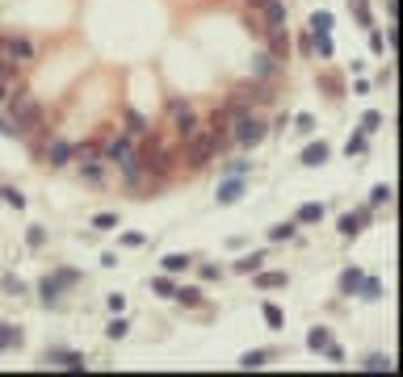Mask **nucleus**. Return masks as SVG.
I'll use <instances>...</instances> for the list:
<instances>
[{
    "instance_id": "nucleus-28",
    "label": "nucleus",
    "mask_w": 403,
    "mask_h": 377,
    "mask_svg": "<svg viewBox=\"0 0 403 377\" xmlns=\"http://www.w3.org/2000/svg\"><path fill=\"white\" fill-rule=\"evenodd\" d=\"M160 264H164V273H185L189 269V256H164Z\"/></svg>"
},
{
    "instance_id": "nucleus-20",
    "label": "nucleus",
    "mask_w": 403,
    "mask_h": 377,
    "mask_svg": "<svg viewBox=\"0 0 403 377\" xmlns=\"http://www.w3.org/2000/svg\"><path fill=\"white\" fill-rule=\"evenodd\" d=\"M261 264H265V256H261V252H252V256H244V260L235 264V273H244V277H252V273H257Z\"/></svg>"
},
{
    "instance_id": "nucleus-32",
    "label": "nucleus",
    "mask_w": 403,
    "mask_h": 377,
    "mask_svg": "<svg viewBox=\"0 0 403 377\" xmlns=\"http://www.w3.org/2000/svg\"><path fill=\"white\" fill-rule=\"evenodd\" d=\"M378 126H383V113H374V109H370V113L362 118V134H374Z\"/></svg>"
},
{
    "instance_id": "nucleus-17",
    "label": "nucleus",
    "mask_w": 403,
    "mask_h": 377,
    "mask_svg": "<svg viewBox=\"0 0 403 377\" xmlns=\"http://www.w3.org/2000/svg\"><path fill=\"white\" fill-rule=\"evenodd\" d=\"M324 159H328V143H311V147L303 151V164H307V168H320Z\"/></svg>"
},
{
    "instance_id": "nucleus-15",
    "label": "nucleus",
    "mask_w": 403,
    "mask_h": 377,
    "mask_svg": "<svg viewBox=\"0 0 403 377\" xmlns=\"http://www.w3.org/2000/svg\"><path fill=\"white\" fill-rule=\"evenodd\" d=\"M122 134H126V138H143V134H147V118L130 109V113H126V122H122Z\"/></svg>"
},
{
    "instance_id": "nucleus-7",
    "label": "nucleus",
    "mask_w": 403,
    "mask_h": 377,
    "mask_svg": "<svg viewBox=\"0 0 403 377\" xmlns=\"http://www.w3.org/2000/svg\"><path fill=\"white\" fill-rule=\"evenodd\" d=\"M172 118H177V138H181V143H185V138H193V134L202 130V118H198L189 105H185V109H177Z\"/></svg>"
},
{
    "instance_id": "nucleus-42",
    "label": "nucleus",
    "mask_w": 403,
    "mask_h": 377,
    "mask_svg": "<svg viewBox=\"0 0 403 377\" xmlns=\"http://www.w3.org/2000/svg\"><path fill=\"white\" fill-rule=\"evenodd\" d=\"M265 323H269V327H282V311L269 306V302H265Z\"/></svg>"
},
{
    "instance_id": "nucleus-36",
    "label": "nucleus",
    "mask_w": 403,
    "mask_h": 377,
    "mask_svg": "<svg viewBox=\"0 0 403 377\" xmlns=\"http://www.w3.org/2000/svg\"><path fill=\"white\" fill-rule=\"evenodd\" d=\"M177 302H185V306H202V294H198V290H177Z\"/></svg>"
},
{
    "instance_id": "nucleus-24",
    "label": "nucleus",
    "mask_w": 403,
    "mask_h": 377,
    "mask_svg": "<svg viewBox=\"0 0 403 377\" xmlns=\"http://www.w3.org/2000/svg\"><path fill=\"white\" fill-rule=\"evenodd\" d=\"M55 365H63V369H84V357H80V353H55Z\"/></svg>"
},
{
    "instance_id": "nucleus-11",
    "label": "nucleus",
    "mask_w": 403,
    "mask_h": 377,
    "mask_svg": "<svg viewBox=\"0 0 403 377\" xmlns=\"http://www.w3.org/2000/svg\"><path fill=\"white\" fill-rule=\"evenodd\" d=\"M265 38H269V55H273V59H286V50H290L286 25H273V29H265Z\"/></svg>"
},
{
    "instance_id": "nucleus-10",
    "label": "nucleus",
    "mask_w": 403,
    "mask_h": 377,
    "mask_svg": "<svg viewBox=\"0 0 403 377\" xmlns=\"http://www.w3.org/2000/svg\"><path fill=\"white\" fill-rule=\"evenodd\" d=\"M370 218H374V210H370V206H366V210H357V214H349V218H341V235H345V239H353L362 227H370Z\"/></svg>"
},
{
    "instance_id": "nucleus-3",
    "label": "nucleus",
    "mask_w": 403,
    "mask_h": 377,
    "mask_svg": "<svg viewBox=\"0 0 403 377\" xmlns=\"http://www.w3.org/2000/svg\"><path fill=\"white\" fill-rule=\"evenodd\" d=\"M265 134H269V126H265V122H261V118H257V113L248 109V113H240V118L231 122V134H227V143H231V147H244V151H248V147H257V143H261Z\"/></svg>"
},
{
    "instance_id": "nucleus-25",
    "label": "nucleus",
    "mask_w": 403,
    "mask_h": 377,
    "mask_svg": "<svg viewBox=\"0 0 403 377\" xmlns=\"http://www.w3.org/2000/svg\"><path fill=\"white\" fill-rule=\"evenodd\" d=\"M349 8H353V17H357V21H362L366 29L374 25V17H370V4H366V0H349Z\"/></svg>"
},
{
    "instance_id": "nucleus-5",
    "label": "nucleus",
    "mask_w": 403,
    "mask_h": 377,
    "mask_svg": "<svg viewBox=\"0 0 403 377\" xmlns=\"http://www.w3.org/2000/svg\"><path fill=\"white\" fill-rule=\"evenodd\" d=\"M0 55H4L13 67H29L38 50H34V42H29V38H4V42H0Z\"/></svg>"
},
{
    "instance_id": "nucleus-35",
    "label": "nucleus",
    "mask_w": 403,
    "mask_h": 377,
    "mask_svg": "<svg viewBox=\"0 0 403 377\" xmlns=\"http://www.w3.org/2000/svg\"><path fill=\"white\" fill-rule=\"evenodd\" d=\"M93 227H97V231H114V227H118V214H97Z\"/></svg>"
},
{
    "instance_id": "nucleus-1",
    "label": "nucleus",
    "mask_w": 403,
    "mask_h": 377,
    "mask_svg": "<svg viewBox=\"0 0 403 377\" xmlns=\"http://www.w3.org/2000/svg\"><path fill=\"white\" fill-rule=\"evenodd\" d=\"M135 155H139V164L147 168V176H151L156 185H160V180H168V176L177 172V151H172V147H164V138H160V134H151V130L139 138Z\"/></svg>"
},
{
    "instance_id": "nucleus-33",
    "label": "nucleus",
    "mask_w": 403,
    "mask_h": 377,
    "mask_svg": "<svg viewBox=\"0 0 403 377\" xmlns=\"http://www.w3.org/2000/svg\"><path fill=\"white\" fill-rule=\"evenodd\" d=\"M324 218V206H303L299 210V222H320Z\"/></svg>"
},
{
    "instance_id": "nucleus-14",
    "label": "nucleus",
    "mask_w": 403,
    "mask_h": 377,
    "mask_svg": "<svg viewBox=\"0 0 403 377\" xmlns=\"http://www.w3.org/2000/svg\"><path fill=\"white\" fill-rule=\"evenodd\" d=\"M76 164H80V176L88 185H105V164L101 159H76Z\"/></svg>"
},
{
    "instance_id": "nucleus-21",
    "label": "nucleus",
    "mask_w": 403,
    "mask_h": 377,
    "mask_svg": "<svg viewBox=\"0 0 403 377\" xmlns=\"http://www.w3.org/2000/svg\"><path fill=\"white\" fill-rule=\"evenodd\" d=\"M357 294H362V298H383V281H378V277H362Z\"/></svg>"
},
{
    "instance_id": "nucleus-27",
    "label": "nucleus",
    "mask_w": 403,
    "mask_h": 377,
    "mask_svg": "<svg viewBox=\"0 0 403 377\" xmlns=\"http://www.w3.org/2000/svg\"><path fill=\"white\" fill-rule=\"evenodd\" d=\"M0 197H4V201H8L13 210H25V197H21V189H13V185H4V189H0Z\"/></svg>"
},
{
    "instance_id": "nucleus-19",
    "label": "nucleus",
    "mask_w": 403,
    "mask_h": 377,
    "mask_svg": "<svg viewBox=\"0 0 403 377\" xmlns=\"http://www.w3.org/2000/svg\"><path fill=\"white\" fill-rule=\"evenodd\" d=\"M286 281H290L286 273H261V269H257V285H261V290H282Z\"/></svg>"
},
{
    "instance_id": "nucleus-13",
    "label": "nucleus",
    "mask_w": 403,
    "mask_h": 377,
    "mask_svg": "<svg viewBox=\"0 0 403 377\" xmlns=\"http://www.w3.org/2000/svg\"><path fill=\"white\" fill-rule=\"evenodd\" d=\"M13 88H17V67L0 55V101H8V97H13Z\"/></svg>"
},
{
    "instance_id": "nucleus-2",
    "label": "nucleus",
    "mask_w": 403,
    "mask_h": 377,
    "mask_svg": "<svg viewBox=\"0 0 403 377\" xmlns=\"http://www.w3.org/2000/svg\"><path fill=\"white\" fill-rule=\"evenodd\" d=\"M223 147H227L223 138H214L210 130H198L193 138H185V168H189V172H202V168H206Z\"/></svg>"
},
{
    "instance_id": "nucleus-29",
    "label": "nucleus",
    "mask_w": 403,
    "mask_h": 377,
    "mask_svg": "<svg viewBox=\"0 0 403 377\" xmlns=\"http://www.w3.org/2000/svg\"><path fill=\"white\" fill-rule=\"evenodd\" d=\"M21 344V336H17V327H8V323H0V348H17Z\"/></svg>"
},
{
    "instance_id": "nucleus-30",
    "label": "nucleus",
    "mask_w": 403,
    "mask_h": 377,
    "mask_svg": "<svg viewBox=\"0 0 403 377\" xmlns=\"http://www.w3.org/2000/svg\"><path fill=\"white\" fill-rule=\"evenodd\" d=\"M357 285H362V273H357V269H349V273L341 277V290H345V294H357Z\"/></svg>"
},
{
    "instance_id": "nucleus-44",
    "label": "nucleus",
    "mask_w": 403,
    "mask_h": 377,
    "mask_svg": "<svg viewBox=\"0 0 403 377\" xmlns=\"http://www.w3.org/2000/svg\"><path fill=\"white\" fill-rule=\"evenodd\" d=\"M244 4H248V8H261V4H269V0H244Z\"/></svg>"
},
{
    "instance_id": "nucleus-38",
    "label": "nucleus",
    "mask_w": 403,
    "mask_h": 377,
    "mask_svg": "<svg viewBox=\"0 0 403 377\" xmlns=\"http://www.w3.org/2000/svg\"><path fill=\"white\" fill-rule=\"evenodd\" d=\"M387 201H391V185H378L374 197H370V206H387Z\"/></svg>"
},
{
    "instance_id": "nucleus-18",
    "label": "nucleus",
    "mask_w": 403,
    "mask_h": 377,
    "mask_svg": "<svg viewBox=\"0 0 403 377\" xmlns=\"http://www.w3.org/2000/svg\"><path fill=\"white\" fill-rule=\"evenodd\" d=\"M240 193H244V185H240V180H223V189H219V206L240 201Z\"/></svg>"
},
{
    "instance_id": "nucleus-8",
    "label": "nucleus",
    "mask_w": 403,
    "mask_h": 377,
    "mask_svg": "<svg viewBox=\"0 0 403 377\" xmlns=\"http://www.w3.org/2000/svg\"><path fill=\"white\" fill-rule=\"evenodd\" d=\"M231 122H235V118H231V109H227V105H219V109L210 113V122H206L202 130H210L214 138H223V143H227V134H231Z\"/></svg>"
},
{
    "instance_id": "nucleus-9",
    "label": "nucleus",
    "mask_w": 403,
    "mask_h": 377,
    "mask_svg": "<svg viewBox=\"0 0 403 377\" xmlns=\"http://www.w3.org/2000/svg\"><path fill=\"white\" fill-rule=\"evenodd\" d=\"M46 164H55V168H67V164H76V143H50V151H46Z\"/></svg>"
},
{
    "instance_id": "nucleus-31",
    "label": "nucleus",
    "mask_w": 403,
    "mask_h": 377,
    "mask_svg": "<svg viewBox=\"0 0 403 377\" xmlns=\"http://www.w3.org/2000/svg\"><path fill=\"white\" fill-rule=\"evenodd\" d=\"M328 340H332V336H328V327H315V332L307 336V344H311L315 353H324V344H328Z\"/></svg>"
},
{
    "instance_id": "nucleus-12",
    "label": "nucleus",
    "mask_w": 403,
    "mask_h": 377,
    "mask_svg": "<svg viewBox=\"0 0 403 377\" xmlns=\"http://www.w3.org/2000/svg\"><path fill=\"white\" fill-rule=\"evenodd\" d=\"M261 17H265V29L286 25V0H269V4H261Z\"/></svg>"
},
{
    "instance_id": "nucleus-23",
    "label": "nucleus",
    "mask_w": 403,
    "mask_h": 377,
    "mask_svg": "<svg viewBox=\"0 0 403 377\" xmlns=\"http://www.w3.org/2000/svg\"><path fill=\"white\" fill-rule=\"evenodd\" d=\"M151 290H156L160 298H177V281H172V277H156V281H151Z\"/></svg>"
},
{
    "instance_id": "nucleus-16",
    "label": "nucleus",
    "mask_w": 403,
    "mask_h": 377,
    "mask_svg": "<svg viewBox=\"0 0 403 377\" xmlns=\"http://www.w3.org/2000/svg\"><path fill=\"white\" fill-rule=\"evenodd\" d=\"M278 67H282V59H273V55H257V80L278 76Z\"/></svg>"
},
{
    "instance_id": "nucleus-6",
    "label": "nucleus",
    "mask_w": 403,
    "mask_h": 377,
    "mask_svg": "<svg viewBox=\"0 0 403 377\" xmlns=\"http://www.w3.org/2000/svg\"><path fill=\"white\" fill-rule=\"evenodd\" d=\"M101 155H109L114 164H126V159H135V138H109V143H101Z\"/></svg>"
},
{
    "instance_id": "nucleus-39",
    "label": "nucleus",
    "mask_w": 403,
    "mask_h": 377,
    "mask_svg": "<svg viewBox=\"0 0 403 377\" xmlns=\"http://www.w3.org/2000/svg\"><path fill=\"white\" fill-rule=\"evenodd\" d=\"M269 239H294V222H282V227H273V231H269Z\"/></svg>"
},
{
    "instance_id": "nucleus-22",
    "label": "nucleus",
    "mask_w": 403,
    "mask_h": 377,
    "mask_svg": "<svg viewBox=\"0 0 403 377\" xmlns=\"http://www.w3.org/2000/svg\"><path fill=\"white\" fill-rule=\"evenodd\" d=\"M269 361H273V353H265V348H257V353H248V357H244L240 365H244V369H261V365H269Z\"/></svg>"
},
{
    "instance_id": "nucleus-43",
    "label": "nucleus",
    "mask_w": 403,
    "mask_h": 377,
    "mask_svg": "<svg viewBox=\"0 0 403 377\" xmlns=\"http://www.w3.org/2000/svg\"><path fill=\"white\" fill-rule=\"evenodd\" d=\"M0 134H17V126H13L8 118H0Z\"/></svg>"
},
{
    "instance_id": "nucleus-40",
    "label": "nucleus",
    "mask_w": 403,
    "mask_h": 377,
    "mask_svg": "<svg viewBox=\"0 0 403 377\" xmlns=\"http://www.w3.org/2000/svg\"><path fill=\"white\" fill-rule=\"evenodd\" d=\"M366 369H374V374H387V369H391V361H387V357H366Z\"/></svg>"
},
{
    "instance_id": "nucleus-34",
    "label": "nucleus",
    "mask_w": 403,
    "mask_h": 377,
    "mask_svg": "<svg viewBox=\"0 0 403 377\" xmlns=\"http://www.w3.org/2000/svg\"><path fill=\"white\" fill-rule=\"evenodd\" d=\"M126 332H130V323H126V319H114V323L105 327V336H109V340H122Z\"/></svg>"
},
{
    "instance_id": "nucleus-41",
    "label": "nucleus",
    "mask_w": 403,
    "mask_h": 377,
    "mask_svg": "<svg viewBox=\"0 0 403 377\" xmlns=\"http://www.w3.org/2000/svg\"><path fill=\"white\" fill-rule=\"evenodd\" d=\"M294 126H299L303 134H311V130H315V118H311V113H299V118H294Z\"/></svg>"
},
{
    "instance_id": "nucleus-26",
    "label": "nucleus",
    "mask_w": 403,
    "mask_h": 377,
    "mask_svg": "<svg viewBox=\"0 0 403 377\" xmlns=\"http://www.w3.org/2000/svg\"><path fill=\"white\" fill-rule=\"evenodd\" d=\"M332 25H336L332 13H315V17H311V29H315V34H332Z\"/></svg>"
},
{
    "instance_id": "nucleus-4",
    "label": "nucleus",
    "mask_w": 403,
    "mask_h": 377,
    "mask_svg": "<svg viewBox=\"0 0 403 377\" xmlns=\"http://www.w3.org/2000/svg\"><path fill=\"white\" fill-rule=\"evenodd\" d=\"M76 281H80V273H76V269H59V273H50V277L38 285V290H42V302H46V306H55V302H59V294H63V290H71Z\"/></svg>"
},
{
    "instance_id": "nucleus-37",
    "label": "nucleus",
    "mask_w": 403,
    "mask_h": 377,
    "mask_svg": "<svg viewBox=\"0 0 403 377\" xmlns=\"http://www.w3.org/2000/svg\"><path fill=\"white\" fill-rule=\"evenodd\" d=\"M324 357H328V361H332V365H341V361H345V348H341V344H332V340H328V344H324Z\"/></svg>"
}]
</instances>
